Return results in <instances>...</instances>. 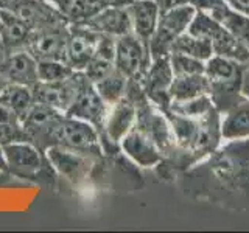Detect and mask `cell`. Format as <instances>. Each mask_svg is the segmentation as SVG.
<instances>
[{
    "label": "cell",
    "mask_w": 249,
    "mask_h": 233,
    "mask_svg": "<svg viewBox=\"0 0 249 233\" xmlns=\"http://www.w3.org/2000/svg\"><path fill=\"white\" fill-rule=\"evenodd\" d=\"M181 191L231 210H249V137L223 140L206 159L176 179Z\"/></svg>",
    "instance_id": "6da1fadb"
},
{
    "label": "cell",
    "mask_w": 249,
    "mask_h": 233,
    "mask_svg": "<svg viewBox=\"0 0 249 233\" xmlns=\"http://www.w3.org/2000/svg\"><path fill=\"white\" fill-rule=\"evenodd\" d=\"M243 66L238 61L213 54L206 61L204 75L209 83V95L220 114L237 106L245 97L241 95V72Z\"/></svg>",
    "instance_id": "7a4b0ae2"
},
{
    "label": "cell",
    "mask_w": 249,
    "mask_h": 233,
    "mask_svg": "<svg viewBox=\"0 0 249 233\" xmlns=\"http://www.w3.org/2000/svg\"><path fill=\"white\" fill-rule=\"evenodd\" d=\"M8 173L36 183L50 185L54 182V169L45 152L30 142H14L3 145Z\"/></svg>",
    "instance_id": "3957f363"
},
{
    "label": "cell",
    "mask_w": 249,
    "mask_h": 233,
    "mask_svg": "<svg viewBox=\"0 0 249 233\" xmlns=\"http://www.w3.org/2000/svg\"><path fill=\"white\" fill-rule=\"evenodd\" d=\"M187 31L195 36L206 37L212 44L213 54L238 61L241 64L249 62V45L241 42L231 31L210 17L207 13L196 10V14Z\"/></svg>",
    "instance_id": "277c9868"
},
{
    "label": "cell",
    "mask_w": 249,
    "mask_h": 233,
    "mask_svg": "<svg viewBox=\"0 0 249 233\" xmlns=\"http://www.w3.org/2000/svg\"><path fill=\"white\" fill-rule=\"evenodd\" d=\"M62 118V112L39 101H33L19 121L28 137V142L33 143L39 151L45 152L50 146L58 143Z\"/></svg>",
    "instance_id": "5b68a950"
},
{
    "label": "cell",
    "mask_w": 249,
    "mask_h": 233,
    "mask_svg": "<svg viewBox=\"0 0 249 233\" xmlns=\"http://www.w3.org/2000/svg\"><path fill=\"white\" fill-rule=\"evenodd\" d=\"M195 14L196 8L192 3H184L160 13L158 27L150 39V53L153 59L168 56L176 39L189 30Z\"/></svg>",
    "instance_id": "8992f818"
},
{
    "label": "cell",
    "mask_w": 249,
    "mask_h": 233,
    "mask_svg": "<svg viewBox=\"0 0 249 233\" xmlns=\"http://www.w3.org/2000/svg\"><path fill=\"white\" fill-rule=\"evenodd\" d=\"M134 126L145 132L153 140L162 152L163 160H170L176 155L178 146L170 121L162 109L153 104L150 100L137 104V116Z\"/></svg>",
    "instance_id": "52a82bcc"
},
{
    "label": "cell",
    "mask_w": 249,
    "mask_h": 233,
    "mask_svg": "<svg viewBox=\"0 0 249 233\" xmlns=\"http://www.w3.org/2000/svg\"><path fill=\"white\" fill-rule=\"evenodd\" d=\"M150 45L137 34L129 33L115 39V68L128 78L142 83L148 67L151 64Z\"/></svg>",
    "instance_id": "ba28073f"
},
{
    "label": "cell",
    "mask_w": 249,
    "mask_h": 233,
    "mask_svg": "<svg viewBox=\"0 0 249 233\" xmlns=\"http://www.w3.org/2000/svg\"><path fill=\"white\" fill-rule=\"evenodd\" d=\"M137 116V106L126 97L109 106L105 121V134L101 137L103 152L107 155H119L122 152L120 142L134 128Z\"/></svg>",
    "instance_id": "9c48e42d"
},
{
    "label": "cell",
    "mask_w": 249,
    "mask_h": 233,
    "mask_svg": "<svg viewBox=\"0 0 249 233\" xmlns=\"http://www.w3.org/2000/svg\"><path fill=\"white\" fill-rule=\"evenodd\" d=\"M56 145L89 155V157L97 160L103 155V146L100 142L98 131L90 123L69 115H64V118H62Z\"/></svg>",
    "instance_id": "30bf717a"
},
{
    "label": "cell",
    "mask_w": 249,
    "mask_h": 233,
    "mask_svg": "<svg viewBox=\"0 0 249 233\" xmlns=\"http://www.w3.org/2000/svg\"><path fill=\"white\" fill-rule=\"evenodd\" d=\"M88 80L89 78L86 76L84 72L75 70L69 78H66V80H62L59 83L37 81L33 87H31V92H33L35 101L44 103L62 114H66L67 109L73 104L78 93H80V90L83 89V85Z\"/></svg>",
    "instance_id": "8fae6325"
},
{
    "label": "cell",
    "mask_w": 249,
    "mask_h": 233,
    "mask_svg": "<svg viewBox=\"0 0 249 233\" xmlns=\"http://www.w3.org/2000/svg\"><path fill=\"white\" fill-rule=\"evenodd\" d=\"M69 23L50 25L33 30L23 47L36 61H64Z\"/></svg>",
    "instance_id": "7c38bea8"
},
{
    "label": "cell",
    "mask_w": 249,
    "mask_h": 233,
    "mask_svg": "<svg viewBox=\"0 0 249 233\" xmlns=\"http://www.w3.org/2000/svg\"><path fill=\"white\" fill-rule=\"evenodd\" d=\"M0 10L20 16L35 30L69 23L64 14L47 0H0Z\"/></svg>",
    "instance_id": "4fadbf2b"
},
{
    "label": "cell",
    "mask_w": 249,
    "mask_h": 233,
    "mask_svg": "<svg viewBox=\"0 0 249 233\" xmlns=\"http://www.w3.org/2000/svg\"><path fill=\"white\" fill-rule=\"evenodd\" d=\"M107 111H109V104L100 97L93 83L88 80L83 85V89L80 90V93H78L73 104L67 109V112L64 115L90 123L98 131L100 142H101V137L105 134V121H106Z\"/></svg>",
    "instance_id": "5bb4252c"
},
{
    "label": "cell",
    "mask_w": 249,
    "mask_h": 233,
    "mask_svg": "<svg viewBox=\"0 0 249 233\" xmlns=\"http://www.w3.org/2000/svg\"><path fill=\"white\" fill-rule=\"evenodd\" d=\"M47 159L53 166L54 173L66 177L67 181L78 185L84 182L89 177L90 171L93 168V162L97 159H92L89 155H84L80 152H75L72 150L61 145H53L45 151Z\"/></svg>",
    "instance_id": "9a60e30c"
},
{
    "label": "cell",
    "mask_w": 249,
    "mask_h": 233,
    "mask_svg": "<svg viewBox=\"0 0 249 233\" xmlns=\"http://www.w3.org/2000/svg\"><path fill=\"white\" fill-rule=\"evenodd\" d=\"M173 68L170 64L168 56L156 58L151 61L146 73L142 80V87L145 90V95L153 104L160 107L162 111L167 109L171 103L170 87L173 83Z\"/></svg>",
    "instance_id": "2e32d148"
},
{
    "label": "cell",
    "mask_w": 249,
    "mask_h": 233,
    "mask_svg": "<svg viewBox=\"0 0 249 233\" xmlns=\"http://www.w3.org/2000/svg\"><path fill=\"white\" fill-rule=\"evenodd\" d=\"M189 3L196 10L207 13L241 42L249 45V16L233 10L226 0H189Z\"/></svg>",
    "instance_id": "e0dca14e"
},
{
    "label": "cell",
    "mask_w": 249,
    "mask_h": 233,
    "mask_svg": "<svg viewBox=\"0 0 249 233\" xmlns=\"http://www.w3.org/2000/svg\"><path fill=\"white\" fill-rule=\"evenodd\" d=\"M100 33L84 25L69 23L67 45H66V62L73 70L83 72L89 64L93 51L97 49Z\"/></svg>",
    "instance_id": "ac0fdd59"
},
{
    "label": "cell",
    "mask_w": 249,
    "mask_h": 233,
    "mask_svg": "<svg viewBox=\"0 0 249 233\" xmlns=\"http://www.w3.org/2000/svg\"><path fill=\"white\" fill-rule=\"evenodd\" d=\"M120 150L140 168H156L163 160L156 143L136 126L122 138Z\"/></svg>",
    "instance_id": "d6986e66"
},
{
    "label": "cell",
    "mask_w": 249,
    "mask_h": 233,
    "mask_svg": "<svg viewBox=\"0 0 249 233\" xmlns=\"http://www.w3.org/2000/svg\"><path fill=\"white\" fill-rule=\"evenodd\" d=\"M0 75L8 83L33 87L39 81L37 61L23 49L10 51L0 64Z\"/></svg>",
    "instance_id": "ffe728a7"
},
{
    "label": "cell",
    "mask_w": 249,
    "mask_h": 233,
    "mask_svg": "<svg viewBox=\"0 0 249 233\" xmlns=\"http://www.w3.org/2000/svg\"><path fill=\"white\" fill-rule=\"evenodd\" d=\"M100 34L120 37L132 33V23L126 6H109L100 10L83 23Z\"/></svg>",
    "instance_id": "44dd1931"
},
{
    "label": "cell",
    "mask_w": 249,
    "mask_h": 233,
    "mask_svg": "<svg viewBox=\"0 0 249 233\" xmlns=\"http://www.w3.org/2000/svg\"><path fill=\"white\" fill-rule=\"evenodd\" d=\"M126 8L132 23V33L150 45V39L158 27L160 16V10L156 0H134L126 5Z\"/></svg>",
    "instance_id": "7402d4cb"
},
{
    "label": "cell",
    "mask_w": 249,
    "mask_h": 233,
    "mask_svg": "<svg viewBox=\"0 0 249 233\" xmlns=\"http://www.w3.org/2000/svg\"><path fill=\"white\" fill-rule=\"evenodd\" d=\"M33 27L22 19L20 16L0 10V36L6 51L22 50L25 47L28 37L33 33Z\"/></svg>",
    "instance_id": "603a6c76"
},
{
    "label": "cell",
    "mask_w": 249,
    "mask_h": 233,
    "mask_svg": "<svg viewBox=\"0 0 249 233\" xmlns=\"http://www.w3.org/2000/svg\"><path fill=\"white\" fill-rule=\"evenodd\" d=\"M115 37L100 34L97 49L83 72L92 83L100 81L115 68Z\"/></svg>",
    "instance_id": "cb8c5ba5"
},
{
    "label": "cell",
    "mask_w": 249,
    "mask_h": 233,
    "mask_svg": "<svg viewBox=\"0 0 249 233\" xmlns=\"http://www.w3.org/2000/svg\"><path fill=\"white\" fill-rule=\"evenodd\" d=\"M223 140H235L249 137V100L245 98L237 106L221 114Z\"/></svg>",
    "instance_id": "d4e9b609"
},
{
    "label": "cell",
    "mask_w": 249,
    "mask_h": 233,
    "mask_svg": "<svg viewBox=\"0 0 249 233\" xmlns=\"http://www.w3.org/2000/svg\"><path fill=\"white\" fill-rule=\"evenodd\" d=\"M209 93V83L204 73L175 76L170 87L171 101H185Z\"/></svg>",
    "instance_id": "484cf974"
},
{
    "label": "cell",
    "mask_w": 249,
    "mask_h": 233,
    "mask_svg": "<svg viewBox=\"0 0 249 233\" xmlns=\"http://www.w3.org/2000/svg\"><path fill=\"white\" fill-rule=\"evenodd\" d=\"M33 101L35 98L31 87L20 84H13V83L8 84L5 90L2 92V95H0V104L10 109L19 120L28 111L30 106L33 104Z\"/></svg>",
    "instance_id": "4316f807"
},
{
    "label": "cell",
    "mask_w": 249,
    "mask_h": 233,
    "mask_svg": "<svg viewBox=\"0 0 249 233\" xmlns=\"http://www.w3.org/2000/svg\"><path fill=\"white\" fill-rule=\"evenodd\" d=\"M171 51L189 54V56L201 59L204 62L213 56L212 44H210L206 37L195 36V34L189 33V31H185V33H182L176 39L173 47H171Z\"/></svg>",
    "instance_id": "83f0119b"
},
{
    "label": "cell",
    "mask_w": 249,
    "mask_h": 233,
    "mask_svg": "<svg viewBox=\"0 0 249 233\" xmlns=\"http://www.w3.org/2000/svg\"><path fill=\"white\" fill-rule=\"evenodd\" d=\"M93 85H95L100 97L111 106L124 97V90H126V85H128V78L124 76L120 70L114 68L112 72H109L105 78H101L100 81L93 83Z\"/></svg>",
    "instance_id": "f1b7e54d"
},
{
    "label": "cell",
    "mask_w": 249,
    "mask_h": 233,
    "mask_svg": "<svg viewBox=\"0 0 249 233\" xmlns=\"http://www.w3.org/2000/svg\"><path fill=\"white\" fill-rule=\"evenodd\" d=\"M167 109L182 116H189V118H201V116L207 115L210 111H213L215 106L209 93H204V95H199L196 98H190L185 101H171Z\"/></svg>",
    "instance_id": "f546056e"
},
{
    "label": "cell",
    "mask_w": 249,
    "mask_h": 233,
    "mask_svg": "<svg viewBox=\"0 0 249 233\" xmlns=\"http://www.w3.org/2000/svg\"><path fill=\"white\" fill-rule=\"evenodd\" d=\"M73 72L64 61H37V76L41 83H59Z\"/></svg>",
    "instance_id": "4dcf8cb0"
},
{
    "label": "cell",
    "mask_w": 249,
    "mask_h": 233,
    "mask_svg": "<svg viewBox=\"0 0 249 233\" xmlns=\"http://www.w3.org/2000/svg\"><path fill=\"white\" fill-rule=\"evenodd\" d=\"M170 58V64L173 68V75L175 76H181V75H201L204 73L206 70V62L192 58L189 54L184 53H178V51H171L168 54Z\"/></svg>",
    "instance_id": "1f68e13d"
},
{
    "label": "cell",
    "mask_w": 249,
    "mask_h": 233,
    "mask_svg": "<svg viewBox=\"0 0 249 233\" xmlns=\"http://www.w3.org/2000/svg\"><path fill=\"white\" fill-rule=\"evenodd\" d=\"M88 2L93 10L100 11L109 6H126L131 3V0H88Z\"/></svg>",
    "instance_id": "d6a6232c"
},
{
    "label": "cell",
    "mask_w": 249,
    "mask_h": 233,
    "mask_svg": "<svg viewBox=\"0 0 249 233\" xmlns=\"http://www.w3.org/2000/svg\"><path fill=\"white\" fill-rule=\"evenodd\" d=\"M156 3H158L160 13H163L167 10H171V8H175V6L189 3V0H156Z\"/></svg>",
    "instance_id": "836d02e7"
},
{
    "label": "cell",
    "mask_w": 249,
    "mask_h": 233,
    "mask_svg": "<svg viewBox=\"0 0 249 233\" xmlns=\"http://www.w3.org/2000/svg\"><path fill=\"white\" fill-rule=\"evenodd\" d=\"M241 95L249 100V66H243L241 72Z\"/></svg>",
    "instance_id": "e575fe53"
},
{
    "label": "cell",
    "mask_w": 249,
    "mask_h": 233,
    "mask_svg": "<svg viewBox=\"0 0 249 233\" xmlns=\"http://www.w3.org/2000/svg\"><path fill=\"white\" fill-rule=\"evenodd\" d=\"M233 10L240 11L241 14L249 16V0H226Z\"/></svg>",
    "instance_id": "d590c367"
},
{
    "label": "cell",
    "mask_w": 249,
    "mask_h": 233,
    "mask_svg": "<svg viewBox=\"0 0 249 233\" xmlns=\"http://www.w3.org/2000/svg\"><path fill=\"white\" fill-rule=\"evenodd\" d=\"M47 2H50L53 6H56L58 10H59L62 14H64V13L69 10V6L72 5V3L75 2V0H47Z\"/></svg>",
    "instance_id": "8d00e7d4"
},
{
    "label": "cell",
    "mask_w": 249,
    "mask_h": 233,
    "mask_svg": "<svg viewBox=\"0 0 249 233\" xmlns=\"http://www.w3.org/2000/svg\"><path fill=\"white\" fill-rule=\"evenodd\" d=\"M0 171H8L6 159H5V151H3V145L2 143H0Z\"/></svg>",
    "instance_id": "74e56055"
},
{
    "label": "cell",
    "mask_w": 249,
    "mask_h": 233,
    "mask_svg": "<svg viewBox=\"0 0 249 233\" xmlns=\"http://www.w3.org/2000/svg\"><path fill=\"white\" fill-rule=\"evenodd\" d=\"M8 84H10V83H8V80H5V78L0 75V95H2V92L5 90V87Z\"/></svg>",
    "instance_id": "f35d334b"
},
{
    "label": "cell",
    "mask_w": 249,
    "mask_h": 233,
    "mask_svg": "<svg viewBox=\"0 0 249 233\" xmlns=\"http://www.w3.org/2000/svg\"><path fill=\"white\" fill-rule=\"evenodd\" d=\"M246 66H249V62H248V64H246Z\"/></svg>",
    "instance_id": "ab89813d"
},
{
    "label": "cell",
    "mask_w": 249,
    "mask_h": 233,
    "mask_svg": "<svg viewBox=\"0 0 249 233\" xmlns=\"http://www.w3.org/2000/svg\"><path fill=\"white\" fill-rule=\"evenodd\" d=\"M131 2H134V0H131Z\"/></svg>",
    "instance_id": "60d3db41"
}]
</instances>
